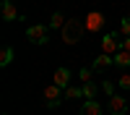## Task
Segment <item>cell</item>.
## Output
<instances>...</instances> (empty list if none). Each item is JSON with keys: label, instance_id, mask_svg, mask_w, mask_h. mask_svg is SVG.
I'll return each mask as SVG.
<instances>
[{"label": "cell", "instance_id": "3", "mask_svg": "<svg viewBox=\"0 0 130 115\" xmlns=\"http://www.w3.org/2000/svg\"><path fill=\"white\" fill-rule=\"evenodd\" d=\"M62 86H57V84H52V86H47L44 89V105L50 110H57V105H60V99H62Z\"/></svg>", "mask_w": 130, "mask_h": 115}, {"label": "cell", "instance_id": "20", "mask_svg": "<svg viewBox=\"0 0 130 115\" xmlns=\"http://www.w3.org/2000/svg\"><path fill=\"white\" fill-rule=\"evenodd\" d=\"M122 50L130 52V37H122Z\"/></svg>", "mask_w": 130, "mask_h": 115}, {"label": "cell", "instance_id": "18", "mask_svg": "<svg viewBox=\"0 0 130 115\" xmlns=\"http://www.w3.org/2000/svg\"><path fill=\"white\" fill-rule=\"evenodd\" d=\"M102 92L107 94V97H112V94H115V84L112 81H102Z\"/></svg>", "mask_w": 130, "mask_h": 115}, {"label": "cell", "instance_id": "4", "mask_svg": "<svg viewBox=\"0 0 130 115\" xmlns=\"http://www.w3.org/2000/svg\"><path fill=\"white\" fill-rule=\"evenodd\" d=\"M120 47H122V42H120V31H109V34H104V39H102V52H107V55H115Z\"/></svg>", "mask_w": 130, "mask_h": 115}, {"label": "cell", "instance_id": "12", "mask_svg": "<svg viewBox=\"0 0 130 115\" xmlns=\"http://www.w3.org/2000/svg\"><path fill=\"white\" fill-rule=\"evenodd\" d=\"M99 92H102L99 84H94V81H86V84H83V97H86V99H96V97H99Z\"/></svg>", "mask_w": 130, "mask_h": 115}, {"label": "cell", "instance_id": "14", "mask_svg": "<svg viewBox=\"0 0 130 115\" xmlns=\"http://www.w3.org/2000/svg\"><path fill=\"white\" fill-rule=\"evenodd\" d=\"M65 21H68V18H65L62 13H52V18H50V29H62Z\"/></svg>", "mask_w": 130, "mask_h": 115}, {"label": "cell", "instance_id": "15", "mask_svg": "<svg viewBox=\"0 0 130 115\" xmlns=\"http://www.w3.org/2000/svg\"><path fill=\"white\" fill-rule=\"evenodd\" d=\"M10 60H13V47H3V50H0V66L5 68Z\"/></svg>", "mask_w": 130, "mask_h": 115}, {"label": "cell", "instance_id": "7", "mask_svg": "<svg viewBox=\"0 0 130 115\" xmlns=\"http://www.w3.org/2000/svg\"><path fill=\"white\" fill-rule=\"evenodd\" d=\"M109 66H115V58H112V55H107V52H99V55L94 58V63H91V68H94V71H107Z\"/></svg>", "mask_w": 130, "mask_h": 115}, {"label": "cell", "instance_id": "1", "mask_svg": "<svg viewBox=\"0 0 130 115\" xmlns=\"http://www.w3.org/2000/svg\"><path fill=\"white\" fill-rule=\"evenodd\" d=\"M83 31H86L83 18H68V21H65V26L60 29V37H62L65 45H75V42L83 37Z\"/></svg>", "mask_w": 130, "mask_h": 115}, {"label": "cell", "instance_id": "17", "mask_svg": "<svg viewBox=\"0 0 130 115\" xmlns=\"http://www.w3.org/2000/svg\"><path fill=\"white\" fill-rule=\"evenodd\" d=\"M91 76H94V68H81V71H78V79H81V84L91 81Z\"/></svg>", "mask_w": 130, "mask_h": 115}, {"label": "cell", "instance_id": "8", "mask_svg": "<svg viewBox=\"0 0 130 115\" xmlns=\"http://www.w3.org/2000/svg\"><path fill=\"white\" fill-rule=\"evenodd\" d=\"M70 79H73V73H70V68H57L55 71V76H52V84H57V86H68L70 84Z\"/></svg>", "mask_w": 130, "mask_h": 115}, {"label": "cell", "instance_id": "5", "mask_svg": "<svg viewBox=\"0 0 130 115\" xmlns=\"http://www.w3.org/2000/svg\"><path fill=\"white\" fill-rule=\"evenodd\" d=\"M83 26H86V31H99L104 26V13H99V10H86Z\"/></svg>", "mask_w": 130, "mask_h": 115}, {"label": "cell", "instance_id": "13", "mask_svg": "<svg viewBox=\"0 0 130 115\" xmlns=\"http://www.w3.org/2000/svg\"><path fill=\"white\" fill-rule=\"evenodd\" d=\"M62 92H65V97H68V99H78V97H83V86H70V84H68Z\"/></svg>", "mask_w": 130, "mask_h": 115}, {"label": "cell", "instance_id": "10", "mask_svg": "<svg viewBox=\"0 0 130 115\" xmlns=\"http://www.w3.org/2000/svg\"><path fill=\"white\" fill-rule=\"evenodd\" d=\"M81 115H102V105L96 99H86L81 107Z\"/></svg>", "mask_w": 130, "mask_h": 115}, {"label": "cell", "instance_id": "11", "mask_svg": "<svg viewBox=\"0 0 130 115\" xmlns=\"http://www.w3.org/2000/svg\"><path fill=\"white\" fill-rule=\"evenodd\" d=\"M3 18H5V21H16V18H21V16H18V10H16V3L3 0Z\"/></svg>", "mask_w": 130, "mask_h": 115}, {"label": "cell", "instance_id": "19", "mask_svg": "<svg viewBox=\"0 0 130 115\" xmlns=\"http://www.w3.org/2000/svg\"><path fill=\"white\" fill-rule=\"evenodd\" d=\"M120 89H130V73H122L120 76Z\"/></svg>", "mask_w": 130, "mask_h": 115}, {"label": "cell", "instance_id": "2", "mask_svg": "<svg viewBox=\"0 0 130 115\" xmlns=\"http://www.w3.org/2000/svg\"><path fill=\"white\" fill-rule=\"evenodd\" d=\"M50 26L44 24H37V26H29L26 29V39L31 42V45H47V39H50Z\"/></svg>", "mask_w": 130, "mask_h": 115}, {"label": "cell", "instance_id": "6", "mask_svg": "<svg viewBox=\"0 0 130 115\" xmlns=\"http://www.w3.org/2000/svg\"><path fill=\"white\" fill-rule=\"evenodd\" d=\"M109 112H112V115H125V112H127V102H125V97L112 94V97H109Z\"/></svg>", "mask_w": 130, "mask_h": 115}, {"label": "cell", "instance_id": "16", "mask_svg": "<svg viewBox=\"0 0 130 115\" xmlns=\"http://www.w3.org/2000/svg\"><path fill=\"white\" fill-rule=\"evenodd\" d=\"M120 37H130V16L120 21Z\"/></svg>", "mask_w": 130, "mask_h": 115}, {"label": "cell", "instance_id": "9", "mask_svg": "<svg viewBox=\"0 0 130 115\" xmlns=\"http://www.w3.org/2000/svg\"><path fill=\"white\" fill-rule=\"evenodd\" d=\"M112 58H115V66H117V68H130V52H127V50L120 47Z\"/></svg>", "mask_w": 130, "mask_h": 115}]
</instances>
